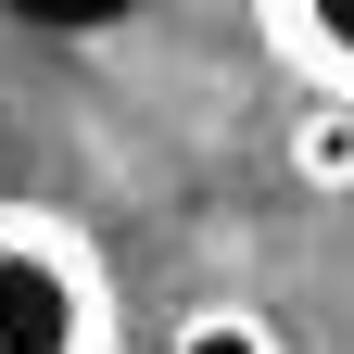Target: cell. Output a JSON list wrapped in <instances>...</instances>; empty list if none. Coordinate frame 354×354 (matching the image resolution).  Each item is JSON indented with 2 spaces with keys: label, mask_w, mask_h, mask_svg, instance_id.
<instances>
[{
  "label": "cell",
  "mask_w": 354,
  "mask_h": 354,
  "mask_svg": "<svg viewBox=\"0 0 354 354\" xmlns=\"http://www.w3.org/2000/svg\"><path fill=\"white\" fill-rule=\"evenodd\" d=\"M253 13H266V38H279L329 102H354V0H253Z\"/></svg>",
  "instance_id": "7a4b0ae2"
},
{
  "label": "cell",
  "mask_w": 354,
  "mask_h": 354,
  "mask_svg": "<svg viewBox=\"0 0 354 354\" xmlns=\"http://www.w3.org/2000/svg\"><path fill=\"white\" fill-rule=\"evenodd\" d=\"M165 354H291V342H279V317H253V304H190Z\"/></svg>",
  "instance_id": "277c9868"
},
{
  "label": "cell",
  "mask_w": 354,
  "mask_h": 354,
  "mask_svg": "<svg viewBox=\"0 0 354 354\" xmlns=\"http://www.w3.org/2000/svg\"><path fill=\"white\" fill-rule=\"evenodd\" d=\"M291 177H317V190H354V102H304L291 114Z\"/></svg>",
  "instance_id": "3957f363"
},
{
  "label": "cell",
  "mask_w": 354,
  "mask_h": 354,
  "mask_svg": "<svg viewBox=\"0 0 354 354\" xmlns=\"http://www.w3.org/2000/svg\"><path fill=\"white\" fill-rule=\"evenodd\" d=\"M0 354H114L102 253L38 203H0Z\"/></svg>",
  "instance_id": "6da1fadb"
}]
</instances>
